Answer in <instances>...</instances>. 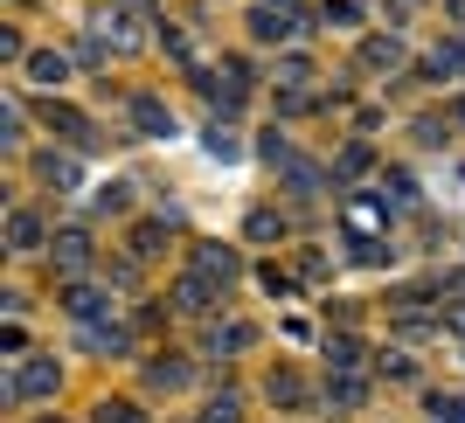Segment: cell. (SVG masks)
I'll use <instances>...</instances> for the list:
<instances>
[{"label":"cell","instance_id":"cell-1","mask_svg":"<svg viewBox=\"0 0 465 423\" xmlns=\"http://www.w3.org/2000/svg\"><path fill=\"white\" fill-rule=\"evenodd\" d=\"M251 35L257 42H292V35H299V7H272V0H257V7H251Z\"/></svg>","mask_w":465,"mask_h":423},{"label":"cell","instance_id":"cell-27","mask_svg":"<svg viewBox=\"0 0 465 423\" xmlns=\"http://www.w3.org/2000/svg\"><path fill=\"white\" fill-rule=\"evenodd\" d=\"M451 112H459V118H465V97H459V104H451Z\"/></svg>","mask_w":465,"mask_h":423},{"label":"cell","instance_id":"cell-8","mask_svg":"<svg viewBox=\"0 0 465 423\" xmlns=\"http://www.w3.org/2000/svg\"><path fill=\"white\" fill-rule=\"evenodd\" d=\"M42 118H49V133H63L70 146H91V118H84V112H70V104H49Z\"/></svg>","mask_w":465,"mask_h":423},{"label":"cell","instance_id":"cell-5","mask_svg":"<svg viewBox=\"0 0 465 423\" xmlns=\"http://www.w3.org/2000/svg\"><path fill=\"white\" fill-rule=\"evenodd\" d=\"M194 271H202V278H215V285H230L236 271V251H223V243H202V251H194Z\"/></svg>","mask_w":465,"mask_h":423},{"label":"cell","instance_id":"cell-11","mask_svg":"<svg viewBox=\"0 0 465 423\" xmlns=\"http://www.w3.org/2000/svg\"><path fill=\"white\" fill-rule=\"evenodd\" d=\"M327 368H333V375L361 368V340H354V333H327Z\"/></svg>","mask_w":465,"mask_h":423},{"label":"cell","instance_id":"cell-17","mask_svg":"<svg viewBox=\"0 0 465 423\" xmlns=\"http://www.w3.org/2000/svg\"><path fill=\"white\" fill-rule=\"evenodd\" d=\"M202 146H209L215 160H236V153H243V146H236V133H230V125H223V118H215V125H209V139H202Z\"/></svg>","mask_w":465,"mask_h":423},{"label":"cell","instance_id":"cell-10","mask_svg":"<svg viewBox=\"0 0 465 423\" xmlns=\"http://www.w3.org/2000/svg\"><path fill=\"white\" fill-rule=\"evenodd\" d=\"M361 396H369V382H361V375H327V403H341V409H361Z\"/></svg>","mask_w":465,"mask_h":423},{"label":"cell","instance_id":"cell-23","mask_svg":"<svg viewBox=\"0 0 465 423\" xmlns=\"http://www.w3.org/2000/svg\"><path fill=\"white\" fill-rule=\"evenodd\" d=\"M327 21H333V28H354V21H361V7H354V0H327Z\"/></svg>","mask_w":465,"mask_h":423},{"label":"cell","instance_id":"cell-21","mask_svg":"<svg viewBox=\"0 0 465 423\" xmlns=\"http://www.w3.org/2000/svg\"><path fill=\"white\" fill-rule=\"evenodd\" d=\"M430 417H438V423H465V396H438V403H430Z\"/></svg>","mask_w":465,"mask_h":423},{"label":"cell","instance_id":"cell-13","mask_svg":"<svg viewBox=\"0 0 465 423\" xmlns=\"http://www.w3.org/2000/svg\"><path fill=\"white\" fill-rule=\"evenodd\" d=\"M7 243H15V251H35V243H42V222H35L28 209H21V215H7Z\"/></svg>","mask_w":465,"mask_h":423},{"label":"cell","instance_id":"cell-25","mask_svg":"<svg viewBox=\"0 0 465 423\" xmlns=\"http://www.w3.org/2000/svg\"><path fill=\"white\" fill-rule=\"evenodd\" d=\"M278 77H285V84H306L312 63H306V56H285V63H278Z\"/></svg>","mask_w":465,"mask_h":423},{"label":"cell","instance_id":"cell-22","mask_svg":"<svg viewBox=\"0 0 465 423\" xmlns=\"http://www.w3.org/2000/svg\"><path fill=\"white\" fill-rule=\"evenodd\" d=\"M278 230H285V222H278V215H272V209H257V215H251V236H257V243H272V236H278Z\"/></svg>","mask_w":465,"mask_h":423},{"label":"cell","instance_id":"cell-26","mask_svg":"<svg viewBox=\"0 0 465 423\" xmlns=\"http://www.w3.org/2000/svg\"><path fill=\"white\" fill-rule=\"evenodd\" d=\"M97 417H104V423H146V417H139L133 403H104V409H97Z\"/></svg>","mask_w":465,"mask_h":423},{"label":"cell","instance_id":"cell-3","mask_svg":"<svg viewBox=\"0 0 465 423\" xmlns=\"http://www.w3.org/2000/svg\"><path fill=\"white\" fill-rule=\"evenodd\" d=\"M133 125L146 139H174V112H167L160 97H133Z\"/></svg>","mask_w":465,"mask_h":423},{"label":"cell","instance_id":"cell-18","mask_svg":"<svg viewBox=\"0 0 465 423\" xmlns=\"http://www.w3.org/2000/svg\"><path fill=\"white\" fill-rule=\"evenodd\" d=\"M91 209H97V215H125V209H133V188H118V181H112V188H97Z\"/></svg>","mask_w":465,"mask_h":423},{"label":"cell","instance_id":"cell-12","mask_svg":"<svg viewBox=\"0 0 465 423\" xmlns=\"http://www.w3.org/2000/svg\"><path fill=\"white\" fill-rule=\"evenodd\" d=\"M28 77H35V84H63V77H70V56H56V49H35V56H28Z\"/></svg>","mask_w":465,"mask_h":423},{"label":"cell","instance_id":"cell-6","mask_svg":"<svg viewBox=\"0 0 465 423\" xmlns=\"http://www.w3.org/2000/svg\"><path fill=\"white\" fill-rule=\"evenodd\" d=\"M49 251H56L63 271H84V264H91V236H84V230H56V236H49Z\"/></svg>","mask_w":465,"mask_h":423},{"label":"cell","instance_id":"cell-9","mask_svg":"<svg viewBox=\"0 0 465 423\" xmlns=\"http://www.w3.org/2000/svg\"><path fill=\"white\" fill-rule=\"evenodd\" d=\"M63 312L84 327V320H97V312H104V291H97V285H70V291H63Z\"/></svg>","mask_w":465,"mask_h":423},{"label":"cell","instance_id":"cell-16","mask_svg":"<svg viewBox=\"0 0 465 423\" xmlns=\"http://www.w3.org/2000/svg\"><path fill=\"white\" fill-rule=\"evenodd\" d=\"M272 403L278 409H299V403H306V382H299V375H272Z\"/></svg>","mask_w":465,"mask_h":423},{"label":"cell","instance_id":"cell-14","mask_svg":"<svg viewBox=\"0 0 465 423\" xmlns=\"http://www.w3.org/2000/svg\"><path fill=\"white\" fill-rule=\"evenodd\" d=\"M42 181H56V188H77L84 173H77V160H63V153H42Z\"/></svg>","mask_w":465,"mask_h":423},{"label":"cell","instance_id":"cell-19","mask_svg":"<svg viewBox=\"0 0 465 423\" xmlns=\"http://www.w3.org/2000/svg\"><path fill=\"white\" fill-rule=\"evenodd\" d=\"M146 382H153V389H181V382H188V361H160V368H146Z\"/></svg>","mask_w":465,"mask_h":423},{"label":"cell","instance_id":"cell-20","mask_svg":"<svg viewBox=\"0 0 465 423\" xmlns=\"http://www.w3.org/2000/svg\"><path fill=\"white\" fill-rule=\"evenodd\" d=\"M209 347H215V354H236V347H251V327H215Z\"/></svg>","mask_w":465,"mask_h":423},{"label":"cell","instance_id":"cell-4","mask_svg":"<svg viewBox=\"0 0 465 423\" xmlns=\"http://www.w3.org/2000/svg\"><path fill=\"white\" fill-rule=\"evenodd\" d=\"M174 299H181V312H215L223 299H215V278H202V271H188L174 285Z\"/></svg>","mask_w":465,"mask_h":423},{"label":"cell","instance_id":"cell-2","mask_svg":"<svg viewBox=\"0 0 465 423\" xmlns=\"http://www.w3.org/2000/svg\"><path fill=\"white\" fill-rule=\"evenodd\" d=\"M15 396L21 403H42V396H56V361H28L15 375Z\"/></svg>","mask_w":465,"mask_h":423},{"label":"cell","instance_id":"cell-15","mask_svg":"<svg viewBox=\"0 0 465 423\" xmlns=\"http://www.w3.org/2000/svg\"><path fill=\"white\" fill-rule=\"evenodd\" d=\"M361 63H369V70H396V63H403V42H382V35H375L369 49H361Z\"/></svg>","mask_w":465,"mask_h":423},{"label":"cell","instance_id":"cell-7","mask_svg":"<svg viewBox=\"0 0 465 423\" xmlns=\"http://www.w3.org/2000/svg\"><path fill=\"white\" fill-rule=\"evenodd\" d=\"M84 347H91V354H125V347H133V333L118 327H104V320H84Z\"/></svg>","mask_w":465,"mask_h":423},{"label":"cell","instance_id":"cell-24","mask_svg":"<svg viewBox=\"0 0 465 423\" xmlns=\"http://www.w3.org/2000/svg\"><path fill=\"white\" fill-rule=\"evenodd\" d=\"M236 409H243L236 396H215V403H209V417H202V423H236Z\"/></svg>","mask_w":465,"mask_h":423}]
</instances>
